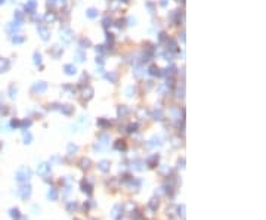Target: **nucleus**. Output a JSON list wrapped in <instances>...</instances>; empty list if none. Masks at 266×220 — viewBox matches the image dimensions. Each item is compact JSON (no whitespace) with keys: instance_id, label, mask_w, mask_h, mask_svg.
Returning a JSON list of instances; mask_svg holds the SVG:
<instances>
[{"instance_id":"3","label":"nucleus","mask_w":266,"mask_h":220,"mask_svg":"<svg viewBox=\"0 0 266 220\" xmlns=\"http://www.w3.org/2000/svg\"><path fill=\"white\" fill-rule=\"evenodd\" d=\"M89 16H95V10H89Z\"/></svg>"},{"instance_id":"1","label":"nucleus","mask_w":266,"mask_h":220,"mask_svg":"<svg viewBox=\"0 0 266 220\" xmlns=\"http://www.w3.org/2000/svg\"><path fill=\"white\" fill-rule=\"evenodd\" d=\"M8 68H9V62L6 59H0V71L8 70Z\"/></svg>"},{"instance_id":"2","label":"nucleus","mask_w":266,"mask_h":220,"mask_svg":"<svg viewBox=\"0 0 266 220\" xmlns=\"http://www.w3.org/2000/svg\"><path fill=\"white\" fill-rule=\"evenodd\" d=\"M65 70H66V73H68V74H74V73H76V68H73L71 65H66Z\"/></svg>"},{"instance_id":"4","label":"nucleus","mask_w":266,"mask_h":220,"mask_svg":"<svg viewBox=\"0 0 266 220\" xmlns=\"http://www.w3.org/2000/svg\"><path fill=\"white\" fill-rule=\"evenodd\" d=\"M2 3H5V0H0V5H2Z\"/></svg>"}]
</instances>
